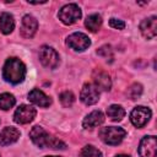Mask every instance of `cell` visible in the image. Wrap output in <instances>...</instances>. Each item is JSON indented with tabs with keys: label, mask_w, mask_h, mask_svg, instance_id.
Wrapping results in <instances>:
<instances>
[{
	"label": "cell",
	"mask_w": 157,
	"mask_h": 157,
	"mask_svg": "<svg viewBox=\"0 0 157 157\" xmlns=\"http://www.w3.org/2000/svg\"><path fill=\"white\" fill-rule=\"evenodd\" d=\"M29 136H31V140L33 141L34 145H37L38 147L40 148H54V150H65L66 145L54 137L53 135L48 134L43 128L40 126H34L31 132H29Z\"/></svg>",
	"instance_id": "cell-1"
},
{
	"label": "cell",
	"mask_w": 157,
	"mask_h": 157,
	"mask_svg": "<svg viewBox=\"0 0 157 157\" xmlns=\"http://www.w3.org/2000/svg\"><path fill=\"white\" fill-rule=\"evenodd\" d=\"M26 76V66L17 58H10L6 60L2 69V77L10 83H20Z\"/></svg>",
	"instance_id": "cell-2"
},
{
	"label": "cell",
	"mask_w": 157,
	"mask_h": 157,
	"mask_svg": "<svg viewBox=\"0 0 157 157\" xmlns=\"http://www.w3.org/2000/svg\"><path fill=\"white\" fill-rule=\"evenodd\" d=\"M126 131L121 128L118 126H107V128H102L99 131V137L103 142L108 144V145H118L121 142V140L125 137Z\"/></svg>",
	"instance_id": "cell-3"
},
{
	"label": "cell",
	"mask_w": 157,
	"mask_h": 157,
	"mask_svg": "<svg viewBox=\"0 0 157 157\" xmlns=\"http://www.w3.org/2000/svg\"><path fill=\"white\" fill-rule=\"evenodd\" d=\"M81 17V10L76 4H67L59 11V18L65 25H72Z\"/></svg>",
	"instance_id": "cell-4"
},
{
	"label": "cell",
	"mask_w": 157,
	"mask_h": 157,
	"mask_svg": "<svg viewBox=\"0 0 157 157\" xmlns=\"http://www.w3.org/2000/svg\"><path fill=\"white\" fill-rule=\"evenodd\" d=\"M39 60L40 63L49 69H55L59 65V55L58 53L47 45H43L39 50Z\"/></svg>",
	"instance_id": "cell-5"
},
{
	"label": "cell",
	"mask_w": 157,
	"mask_h": 157,
	"mask_svg": "<svg viewBox=\"0 0 157 157\" xmlns=\"http://www.w3.org/2000/svg\"><path fill=\"white\" fill-rule=\"evenodd\" d=\"M151 118V110L144 105H137L132 109L131 114H130V119L131 123L136 126V128H142Z\"/></svg>",
	"instance_id": "cell-6"
},
{
	"label": "cell",
	"mask_w": 157,
	"mask_h": 157,
	"mask_svg": "<svg viewBox=\"0 0 157 157\" xmlns=\"http://www.w3.org/2000/svg\"><path fill=\"white\" fill-rule=\"evenodd\" d=\"M66 43L70 48H72L74 50H78V52H82V50L87 49L91 44L90 38L86 34L81 33V32H75V33L70 34Z\"/></svg>",
	"instance_id": "cell-7"
},
{
	"label": "cell",
	"mask_w": 157,
	"mask_h": 157,
	"mask_svg": "<svg viewBox=\"0 0 157 157\" xmlns=\"http://www.w3.org/2000/svg\"><path fill=\"white\" fill-rule=\"evenodd\" d=\"M36 113L37 112L33 107L27 105V104H22L16 109V112L13 114V120L18 124H27L34 119Z\"/></svg>",
	"instance_id": "cell-8"
},
{
	"label": "cell",
	"mask_w": 157,
	"mask_h": 157,
	"mask_svg": "<svg viewBox=\"0 0 157 157\" xmlns=\"http://www.w3.org/2000/svg\"><path fill=\"white\" fill-rule=\"evenodd\" d=\"M80 98L87 105L94 104L99 99V90L93 83H85L82 90H81Z\"/></svg>",
	"instance_id": "cell-9"
},
{
	"label": "cell",
	"mask_w": 157,
	"mask_h": 157,
	"mask_svg": "<svg viewBox=\"0 0 157 157\" xmlns=\"http://www.w3.org/2000/svg\"><path fill=\"white\" fill-rule=\"evenodd\" d=\"M156 148H157L156 136H145L140 142L139 153L141 157H157Z\"/></svg>",
	"instance_id": "cell-10"
},
{
	"label": "cell",
	"mask_w": 157,
	"mask_h": 157,
	"mask_svg": "<svg viewBox=\"0 0 157 157\" xmlns=\"http://www.w3.org/2000/svg\"><path fill=\"white\" fill-rule=\"evenodd\" d=\"M37 28H38V22L33 16H31V15L23 16L22 25H21V34L25 38L33 37L34 33L37 32Z\"/></svg>",
	"instance_id": "cell-11"
},
{
	"label": "cell",
	"mask_w": 157,
	"mask_h": 157,
	"mask_svg": "<svg viewBox=\"0 0 157 157\" xmlns=\"http://www.w3.org/2000/svg\"><path fill=\"white\" fill-rule=\"evenodd\" d=\"M140 31L145 38H147V39L153 38L157 34V17L151 16V17L144 20L140 23Z\"/></svg>",
	"instance_id": "cell-12"
},
{
	"label": "cell",
	"mask_w": 157,
	"mask_h": 157,
	"mask_svg": "<svg viewBox=\"0 0 157 157\" xmlns=\"http://www.w3.org/2000/svg\"><path fill=\"white\" fill-rule=\"evenodd\" d=\"M28 99L32 102V103H34L36 105H39V107H49L50 104H52V99L43 92V91H40V90H38V88H33L31 92H29V94H28Z\"/></svg>",
	"instance_id": "cell-13"
},
{
	"label": "cell",
	"mask_w": 157,
	"mask_h": 157,
	"mask_svg": "<svg viewBox=\"0 0 157 157\" xmlns=\"http://www.w3.org/2000/svg\"><path fill=\"white\" fill-rule=\"evenodd\" d=\"M18 137H20V131L16 128L7 126L0 132V146L13 144L18 140Z\"/></svg>",
	"instance_id": "cell-14"
},
{
	"label": "cell",
	"mask_w": 157,
	"mask_h": 157,
	"mask_svg": "<svg viewBox=\"0 0 157 157\" xmlns=\"http://www.w3.org/2000/svg\"><path fill=\"white\" fill-rule=\"evenodd\" d=\"M93 80H94V86H96L98 90L109 91L110 87H112V81H110L109 75H108L107 72L102 71V70L94 71V74H93Z\"/></svg>",
	"instance_id": "cell-15"
},
{
	"label": "cell",
	"mask_w": 157,
	"mask_h": 157,
	"mask_svg": "<svg viewBox=\"0 0 157 157\" xmlns=\"http://www.w3.org/2000/svg\"><path fill=\"white\" fill-rule=\"evenodd\" d=\"M104 121V115L101 110H93L92 113H90L85 119H83V128L85 129H93L98 125H101Z\"/></svg>",
	"instance_id": "cell-16"
},
{
	"label": "cell",
	"mask_w": 157,
	"mask_h": 157,
	"mask_svg": "<svg viewBox=\"0 0 157 157\" xmlns=\"http://www.w3.org/2000/svg\"><path fill=\"white\" fill-rule=\"evenodd\" d=\"M13 27H15V21L12 15H10L9 12L0 13V31L4 34H9L12 32Z\"/></svg>",
	"instance_id": "cell-17"
},
{
	"label": "cell",
	"mask_w": 157,
	"mask_h": 157,
	"mask_svg": "<svg viewBox=\"0 0 157 157\" xmlns=\"http://www.w3.org/2000/svg\"><path fill=\"white\" fill-rule=\"evenodd\" d=\"M107 114H108V117H109L112 120L119 121V120H121V119L124 118L125 110H124V108H121V107L118 105V104H112V105H109V107L107 108Z\"/></svg>",
	"instance_id": "cell-18"
},
{
	"label": "cell",
	"mask_w": 157,
	"mask_h": 157,
	"mask_svg": "<svg viewBox=\"0 0 157 157\" xmlns=\"http://www.w3.org/2000/svg\"><path fill=\"white\" fill-rule=\"evenodd\" d=\"M101 25H102V18L99 15L94 13V15H91L86 18V22H85V26L87 27L88 31L91 32H97L99 28H101Z\"/></svg>",
	"instance_id": "cell-19"
},
{
	"label": "cell",
	"mask_w": 157,
	"mask_h": 157,
	"mask_svg": "<svg viewBox=\"0 0 157 157\" xmlns=\"http://www.w3.org/2000/svg\"><path fill=\"white\" fill-rule=\"evenodd\" d=\"M16 103L15 97L11 93H2L0 94V108L4 110H7L10 108H12Z\"/></svg>",
	"instance_id": "cell-20"
},
{
	"label": "cell",
	"mask_w": 157,
	"mask_h": 157,
	"mask_svg": "<svg viewBox=\"0 0 157 157\" xmlns=\"http://www.w3.org/2000/svg\"><path fill=\"white\" fill-rule=\"evenodd\" d=\"M101 156H102L101 151L97 150V148H96L94 146H92V145L85 146V147L81 150L80 155H78V157H101Z\"/></svg>",
	"instance_id": "cell-21"
},
{
	"label": "cell",
	"mask_w": 157,
	"mask_h": 157,
	"mask_svg": "<svg viewBox=\"0 0 157 157\" xmlns=\"http://www.w3.org/2000/svg\"><path fill=\"white\" fill-rule=\"evenodd\" d=\"M59 99H60V102L64 107H71L75 102V96L71 91H65V92L60 93Z\"/></svg>",
	"instance_id": "cell-22"
},
{
	"label": "cell",
	"mask_w": 157,
	"mask_h": 157,
	"mask_svg": "<svg viewBox=\"0 0 157 157\" xmlns=\"http://www.w3.org/2000/svg\"><path fill=\"white\" fill-rule=\"evenodd\" d=\"M142 93V86L140 83H132L128 88V96L130 99H137Z\"/></svg>",
	"instance_id": "cell-23"
},
{
	"label": "cell",
	"mask_w": 157,
	"mask_h": 157,
	"mask_svg": "<svg viewBox=\"0 0 157 157\" xmlns=\"http://www.w3.org/2000/svg\"><path fill=\"white\" fill-rule=\"evenodd\" d=\"M97 54L101 55V56H103V58H105V59H108V58L112 59V58H113V49H112L110 45L105 44V45H102V47L97 50Z\"/></svg>",
	"instance_id": "cell-24"
},
{
	"label": "cell",
	"mask_w": 157,
	"mask_h": 157,
	"mask_svg": "<svg viewBox=\"0 0 157 157\" xmlns=\"http://www.w3.org/2000/svg\"><path fill=\"white\" fill-rule=\"evenodd\" d=\"M109 26L115 28V29H123L125 27V23L121 21V20H118V18H110L109 20Z\"/></svg>",
	"instance_id": "cell-25"
},
{
	"label": "cell",
	"mask_w": 157,
	"mask_h": 157,
	"mask_svg": "<svg viewBox=\"0 0 157 157\" xmlns=\"http://www.w3.org/2000/svg\"><path fill=\"white\" fill-rule=\"evenodd\" d=\"M117 157H130V156H126V155H119V156H117Z\"/></svg>",
	"instance_id": "cell-26"
},
{
	"label": "cell",
	"mask_w": 157,
	"mask_h": 157,
	"mask_svg": "<svg viewBox=\"0 0 157 157\" xmlns=\"http://www.w3.org/2000/svg\"><path fill=\"white\" fill-rule=\"evenodd\" d=\"M45 157H60V156H45Z\"/></svg>",
	"instance_id": "cell-27"
}]
</instances>
